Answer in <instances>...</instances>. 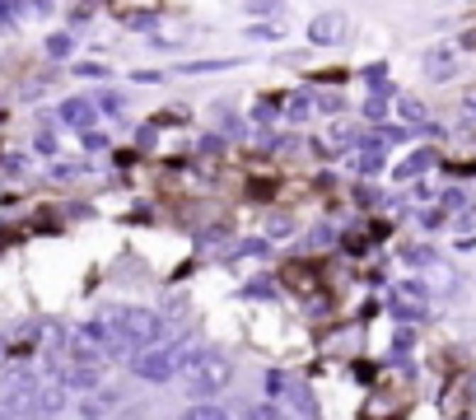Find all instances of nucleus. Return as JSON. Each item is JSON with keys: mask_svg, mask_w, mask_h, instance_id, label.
<instances>
[{"mask_svg": "<svg viewBox=\"0 0 476 420\" xmlns=\"http://www.w3.org/2000/svg\"><path fill=\"white\" fill-rule=\"evenodd\" d=\"M103 322H108L112 341H117V350H135V346H150L164 336V322H159V313L150 309H131V304H117V309L103 313Z\"/></svg>", "mask_w": 476, "mask_h": 420, "instance_id": "f257e3e1", "label": "nucleus"}, {"mask_svg": "<svg viewBox=\"0 0 476 420\" xmlns=\"http://www.w3.org/2000/svg\"><path fill=\"white\" fill-rule=\"evenodd\" d=\"M229 378V360L215 350H197L182 360V369H177V383L187 387V392H197V397H206V392H215V387Z\"/></svg>", "mask_w": 476, "mask_h": 420, "instance_id": "f03ea898", "label": "nucleus"}, {"mask_svg": "<svg viewBox=\"0 0 476 420\" xmlns=\"http://www.w3.org/2000/svg\"><path fill=\"white\" fill-rule=\"evenodd\" d=\"M182 360H187V350H177V346H150V350H140L131 360L135 378H150V383H168V378L182 369Z\"/></svg>", "mask_w": 476, "mask_h": 420, "instance_id": "7ed1b4c3", "label": "nucleus"}, {"mask_svg": "<svg viewBox=\"0 0 476 420\" xmlns=\"http://www.w3.org/2000/svg\"><path fill=\"white\" fill-rule=\"evenodd\" d=\"M392 309H397L402 322H421L425 309H430V289H425L421 280H402V285L392 289Z\"/></svg>", "mask_w": 476, "mask_h": 420, "instance_id": "20e7f679", "label": "nucleus"}, {"mask_svg": "<svg viewBox=\"0 0 476 420\" xmlns=\"http://www.w3.org/2000/svg\"><path fill=\"white\" fill-rule=\"evenodd\" d=\"M285 407L294 411V416H304V420H313V416H318V402H313V392H309L304 383H294V387L285 392Z\"/></svg>", "mask_w": 476, "mask_h": 420, "instance_id": "39448f33", "label": "nucleus"}, {"mask_svg": "<svg viewBox=\"0 0 476 420\" xmlns=\"http://www.w3.org/2000/svg\"><path fill=\"white\" fill-rule=\"evenodd\" d=\"M313 43H341L345 38V28H341V19H336V14H322V19H313Z\"/></svg>", "mask_w": 476, "mask_h": 420, "instance_id": "423d86ee", "label": "nucleus"}, {"mask_svg": "<svg viewBox=\"0 0 476 420\" xmlns=\"http://www.w3.org/2000/svg\"><path fill=\"white\" fill-rule=\"evenodd\" d=\"M61 122H70V126H89V122H94V103H84V99L61 103Z\"/></svg>", "mask_w": 476, "mask_h": 420, "instance_id": "0eeeda50", "label": "nucleus"}, {"mask_svg": "<svg viewBox=\"0 0 476 420\" xmlns=\"http://www.w3.org/2000/svg\"><path fill=\"white\" fill-rule=\"evenodd\" d=\"M112 407H117V392H99L94 402H84V407H79V416H84V420H103Z\"/></svg>", "mask_w": 476, "mask_h": 420, "instance_id": "6e6552de", "label": "nucleus"}, {"mask_svg": "<svg viewBox=\"0 0 476 420\" xmlns=\"http://www.w3.org/2000/svg\"><path fill=\"white\" fill-rule=\"evenodd\" d=\"M443 411H448V416H463V411H467V378H453V387H448V402H443Z\"/></svg>", "mask_w": 476, "mask_h": 420, "instance_id": "1a4fd4ad", "label": "nucleus"}, {"mask_svg": "<svg viewBox=\"0 0 476 420\" xmlns=\"http://www.w3.org/2000/svg\"><path fill=\"white\" fill-rule=\"evenodd\" d=\"M425 70H430L434 79H448L458 66H453V56H448V52H430V66H425Z\"/></svg>", "mask_w": 476, "mask_h": 420, "instance_id": "9d476101", "label": "nucleus"}, {"mask_svg": "<svg viewBox=\"0 0 476 420\" xmlns=\"http://www.w3.org/2000/svg\"><path fill=\"white\" fill-rule=\"evenodd\" d=\"M430 150H421V155H416V159H406V164H397V177H416V173H421V168H430Z\"/></svg>", "mask_w": 476, "mask_h": 420, "instance_id": "9b49d317", "label": "nucleus"}, {"mask_svg": "<svg viewBox=\"0 0 476 420\" xmlns=\"http://www.w3.org/2000/svg\"><path fill=\"white\" fill-rule=\"evenodd\" d=\"M285 112H289V117H294V122H304V117H309V112H313V103H309V94H294V99H289V103H285Z\"/></svg>", "mask_w": 476, "mask_h": 420, "instance_id": "f8f14e48", "label": "nucleus"}, {"mask_svg": "<svg viewBox=\"0 0 476 420\" xmlns=\"http://www.w3.org/2000/svg\"><path fill=\"white\" fill-rule=\"evenodd\" d=\"M397 112L406 117V122H425V117H430V112H425V103H416V99H402Z\"/></svg>", "mask_w": 476, "mask_h": 420, "instance_id": "ddd939ff", "label": "nucleus"}, {"mask_svg": "<svg viewBox=\"0 0 476 420\" xmlns=\"http://www.w3.org/2000/svg\"><path fill=\"white\" fill-rule=\"evenodd\" d=\"M79 173H84V164H56V168H52V177H56V182H75Z\"/></svg>", "mask_w": 476, "mask_h": 420, "instance_id": "4468645a", "label": "nucleus"}, {"mask_svg": "<svg viewBox=\"0 0 476 420\" xmlns=\"http://www.w3.org/2000/svg\"><path fill=\"white\" fill-rule=\"evenodd\" d=\"M182 420H229V416H224L220 407H197V411H187Z\"/></svg>", "mask_w": 476, "mask_h": 420, "instance_id": "2eb2a0df", "label": "nucleus"}, {"mask_svg": "<svg viewBox=\"0 0 476 420\" xmlns=\"http://www.w3.org/2000/svg\"><path fill=\"white\" fill-rule=\"evenodd\" d=\"M47 52H52V56H70V38L66 33H52V38H47Z\"/></svg>", "mask_w": 476, "mask_h": 420, "instance_id": "dca6fc26", "label": "nucleus"}, {"mask_svg": "<svg viewBox=\"0 0 476 420\" xmlns=\"http://www.w3.org/2000/svg\"><path fill=\"white\" fill-rule=\"evenodd\" d=\"M248 420H285V416H280L276 407H266V402H262V407H253V411H248Z\"/></svg>", "mask_w": 476, "mask_h": 420, "instance_id": "f3484780", "label": "nucleus"}, {"mask_svg": "<svg viewBox=\"0 0 476 420\" xmlns=\"http://www.w3.org/2000/svg\"><path fill=\"white\" fill-rule=\"evenodd\" d=\"M19 5H0V28H14V19H19Z\"/></svg>", "mask_w": 476, "mask_h": 420, "instance_id": "a211bd4d", "label": "nucleus"}, {"mask_svg": "<svg viewBox=\"0 0 476 420\" xmlns=\"http://www.w3.org/2000/svg\"><path fill=\"white\" fill-rule=\"evenodd\" d=\"M266 229H271V233H289V229H294V220H289V215H271Z\"/></svg>", "mask_w": 476, "mask_h": 420, "instance_id": "6ab92c4d", "label": "nucleus"}, {"mask_svg": "<svg viewBox=\"0 0 476 420\" xmlns=\"http://www.w3.org/2000/svg\"><path fill=\"white\" fill-rule=\"evenodd\" d=\"M33 150H38V155H56V140H52V136H38V140H33Z\"/></svg>", "mask_w": 476, "mask_h": 420, "instance_id": "aec40b11", "label": "nucleus"}, {"mask_svg": "<svg viewBox=\"0 0 476 420\" xmlns=\"http://www.w3.org/2000/svg\"><path fill=\"white\" fill-rule=\"evenodd\" d=\"M99 108L103 112H122V99H117V94H99Z\"/></svg>", "mask_w": 476, "mask_h": 420, "instance_id": "412c9836", "label": "nucleus"}, {"mask_svg": "<svg viewBox=\"0 0 476 420\" xmlns=\"http://www.w3.org/2000/svg\"><path fill=\"white\" fill-rule=\"evenodd\" d=\"M383 112H388V103H383V99H369V103H365V117H374V122L383 117Z\"/></svg>", "mask_w": 476, "mask_h": 420, "instance_id": "4be33fe9", "label": "nucleus"}, {"mask_svg": "<svg viewBox=\"0 0 476 420\" xmlns=\"http://www.w3.org/2000/svg\"><path fill=\"white\" fill-rule=\"evenodd\" d=\"M402 257H406L411 266H425V262H430V253H425V248H406V253H402Z\"/></svg>", "mask_w": 476, "mask_h": 420, "instance_id": "5701e85b", "label": "nucleus"}, {"mask_svg": "<svg viewBox=\"0 0 476 420\" xmlns=\"http://www.w3.org/2000/svg\"><path fill=\"white\" fill-rule=\"evenodd\" d=\"M332 238H336L332 229H313V233H309V243H313V248H322V243H332Z\"/></svg>", "mask_w": 476, "mask_h": 420, "instance_id": "b1692460", "label": "nucleus"}, {"mask_svg": "<svg viewBox=\"0 0 476 420\" xmlns=\"http://www.w3.org/2000/svg\"><path fill=\"white\" fill-rule=\"evenodd\" d=\"M318 108H322V112H336L341 103H336V94H318Z\"/></svg>", "mask_w": 476, "mask_h": 420, "instance_id": "393cba45", "label": "nucleus"}, {"mask_svg": "<svg viewBox=\"0 0 476 420\" xmlns=\"http://www.w3.org/2000/svg\"><path fill=\"white\" fill-rule=\"evenodd\" d=\"M84 145H89V150H103V145H108V136H99V131H84Z\"/></svg>", "mask_w": 476, "mask_h": 420, "instance_id": "a878e982", "label": "nucleus"}, {"mask_svg": "<svg viewBox=\"0 0 476 420\" xmlns=\"http://www.w3.org/2000/svg\"><path fill=\"white\" fill-rule=\"evenodd\" d=\"M248 294H257V299H266V294H271V280H253V285H248Z\"/></svg>", "mask_w": 476, "mask_h": 420, "instance_id": "bb28decb", "label": "nucleus"}, {"mask_svg": "<svg viewBox=\"0 0 476 420\" xmlns=\"http://www.w3.org/2000/svg\"><path fill=\"white\" fill-rule=\"evenodd\" d=\"M467 108H472V112H476V94H472V99H467Z\"/></svg>", "mask_w": 476, "mask_h": 420, "instance_id": "cd10ccee", "label": "nucleus"}]
</instances>
